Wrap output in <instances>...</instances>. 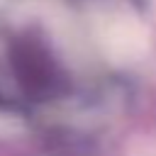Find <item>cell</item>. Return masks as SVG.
Listing matches in <instances>:
<instances>
[{"mask_svg": "<svg viewBox=\"0 0 156 156\" xmlns=\"http://www.w3.org/2000/svg\"><path fill=\"white\" fill-rule=\"evenodd\" d=\"M100 44L110 58L129 63L146 54L149 34L134 15H112L100 27Z\"/></svg>", "mask_w": 156, "mask_h": 156, "instance_id": "6da1fadb", "label": "cell"}]
</instances>
